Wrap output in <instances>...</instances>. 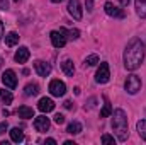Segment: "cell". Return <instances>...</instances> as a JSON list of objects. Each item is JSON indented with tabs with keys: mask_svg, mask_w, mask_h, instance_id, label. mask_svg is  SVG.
Wrapping results in <instances>:
<instances>
[{
	"mask_svg": "<svg viewBox=\"0 0 146 145\" xmlns=\"http://www.w3.org/2000/svg\"><path fill=\"white\" fill-rule=\"evenodd\" d=\"M145 60V43L138 38L131 39L124 50V67L127 70H136Z\"/></svg>",
	"mask_w": 146,
	"mask_h": 145,
	"instance_id": "1",
	"label": "cell"
},
{
	"mask_svg": "<svg viewBox=\"0 0 146 145\" xmlns=\"http://www.w3.org/2000/svg\"><path fill=\"white\" fill-rule=\"evenodd\" d=\"M112 130L117 137L119 142H126L129 137V130H127V116L122 109H115L112 111Z\"/></svg>",
	"mask_w": 146,
	"mask_h": 145,
	"instance_id": "2",
	"label": "cell"
},
{
	"mask_svg": "<svg viewBox=\"0 0 146 145\" xmlns=\"http://www.w3.org/2000/svg\"><path fill=\"white\" fill-rule=\"evenodd\" d=\"M124 87H126V92H129V94H136L139 89H141V79L138 77V75H129L127 79H126V82H124Z\"/></svg>",
	"mask_w": 146,
	"mask_h": 145,
	"instance_id": "3",
	"label": "cell"
},
{
	"mask_svg": "<svg viewBox=\"0 0 146 145\" xmlns=\"http://www.w3.org/2000/svg\"><path fill=\"white\" fill-rule=\"evenodd\" d=\"M110 79V70H109V63H100L99 70L95 73V82L97 84H107Z\"/></svg>",
	"mask_w": 146,
	"mask_h": 145,
	"instance_id": "4",
	"label": "cell"
},
{
	"mask_svg": "<svg viewBox=\"0 0 146 145\" xmlns=\"http://www.w3.org/2000/svg\"><path fill=\"white\" fill-rule=\"evenodd\" d=\"M49 92H51L53 96H56V97L65 96V92H66V85H65V82H61V80H58V79L51 80V82H49Z\"/></svg>",
	"mask_w": 146,
	"mask_h": 145,
	"instance_id": "5",
	"label": "cell"
},
{
	"mask_svg": "<svg viewBox=\"0 0 146 145\" xmlns=\"http://www.w3.org/2000/svg\"><path fill=\"white\" fill-rule=\"evenodd\" d=\"M104 10H106V14H107V15H110V17H115V19H124V17H126L124 10H122V9H119V7H115L112 2H106Z\"/></svg>",
	"mask_w": 146,
	"mask_h": 145,
	"instance_id": "6",
	"label": "cell"
},
{
	"mask_svg": "<svg viewBox=\"0 0 146 145\" xmlns=\"http://www.w3.org/2000/svg\"><path fill=\"white\" fill-rule=\"evenodd\" d=\"M2 82H3L5 87L15 89L17 87V75H15V72L14 70H5L3 75H2Z\"/></svg>",
	"mask_w": 146,
	"mask_h": 145,
	"instance_id": "7",
	"label": "cell"
},
{
	"mask_svg": "<svg viewBox=\"0 0 146 145\" xmlns=\"http://www.w3.org/2000/svg\"><path fill=\"white\" fill-rule=\"evenodd\" d=\"M68 12H70V15H73V19H76V21L82 19L83 12H82L80 0H70V2H68Z\"/></svg>",
	"mask_w": 146,
	"mask_h": 145,
	"instance_id": "8",
	"label": "cell"
},
{
	"mask_svg": "<svg viewBox=\"0 0 146 145\" xmlns=\"http://www.w3.org/2000/svg\"><path fill=\"white\" fill-rule=\"evenodd\" d=\"M49 126H51V123H49V119L46 116H37L36 119H34V128H36V132H39V133L48 132Z\"/></svg>",
	"mask_w": 146,
	"mask_h": 145,
	"instance_id": "9",
	"label": "cell"
},
{
	"mask_svg": "<svg viewBox=\"0 0 146 145\" xmlns=\"http://www.w3.org/2000/svg\"><path fill=\"white\" fill-rule=\"evenodd\" d=\"M49 38H51V43H53L54 48H63L66 44V38L63 36V33H60V31H53L49 34Z\"/></svg>",
	"mask_w": 146,
	"mask_h": 145,
	"instance_id": "10",
	"label": "cell"
},
{
	"mask_svg": "<svg viewBox=\"0 0 146 145\" xmlns=\"http://www.w3.org/2000/svg\"><path fill=\"white\" fill-rule=\"evenodd\" d=\"M34 68H36L37 75H41V77H48L51 73V65L46 63V62H42V60H37L36 63H34Z\"/></svg>",
	"mask_w": 146,
	"mask_h": 145,
	"instance_id": "11",
	"label": "cell"
},
{
	"mask_svg": "<svg viewBox=\"0 0 146 145\" xmlns=\"http://www.w3.org/2000/svg\"><path fill=\"white\" fill-rule=\"evenodd\" d=\"M37 108H39L41 113H51V111L54 109V103H53V99H49V97H41L39 103H37Z\"/></svg>",
	"mask_w": 146,
	"mask_h": 145,
	"instance_id": "12",
	"label": "cell"
},
{
	"mask_svg": "<svg viewBox=\"0 0 146 145\" xmlns=\"http://www.w3.org/2000/svg\"><path fill=\"white\" fill-rule=\"evenodd\" d=\"M29 56H31V53H29V50L26 48V46H21L17 51H15V62L17 63H26L27 60H29Z\"/></svg>",
	"mask_w": 146,
	"mask_h": 145,
	"instance_id": "13",
	"label": "cell"
},
{
	"mask_svg": "<svg viewBox=\"0 0 146 145\" xmlns=\"http://www.w3.org/2000/svg\"><path fill=\"white\" fill-rule=\"evenodd\" d=\"M10 138H12V142L21 144V142H24V132L21 128H12L10 130Z\"/></svg>",
	"mask_w": 146,
	"mask_h": 145,
	"instance_id": "14",
	"label": "cell"
},
{
	"mask_svg": "<svg viewBox=\"0 0 146 145\" xmlns=\"http://www.w3.org/2000/svg\"><path fill=\"white\" fill-rule=\"evenodd\" d=\"M17 114H19V118H24V119L34 118V111H33V108H29V106H21L19 111H17Z\"/></svg>",
	"mask_w": 146,
	"mask_h": 145,
	"instance_id": "15",
	"label": "cell"
},
{
	"mask_svg": "<svg viewBox=\"0 0 146 145\" xmlns=\"http://www.w3.org/2000/svg\"><path fill=\"white\" fill-rule=\"evenodd\" d=\"M134 7H136V14L139 17H146V0H134Z\"/></svg>",
	"mask_w": 146,
	"mask_h": 145,
	"instance_id": "16",
	"label": "cell"
},
{
	"mask_svg": "<svg viewBox=\"0 0 146 145\" xmlns=\"http://www.w3.org/2000/svg\"><path fill=\"white\" fill-rule=\"evenodd\" d=\"M60 33H63V36L66 38V41H68V39L75 41V39H78V38H80V31H78V29H72V31H68V29L61 28V29H60Z\"/></svg>",
	"mask_w": 146,
	"mask_h": 145,
	"instance_id": "17",
	"label": "cell"
},
{
	"mask_svg": "<svg viewBox=\"0 0 146 145\" xmlns=\"http://www.w3.org/2000/svg\"><path fill=\"white\" fill-rule=\"evenodd\" d=\"M61 68H63V72L66 73L68 77H73V73H75V65H73L72 60H65V62L61 63Z\"/></svg>",
	"mask_w": 146,
	"mask_h": 145,
	"instance_id": "18",
	"label": "cell"
},
{
	"mask_svg": "<svg viewBox=\"0 0 146 145\" xmlns=\"http://www.w3.org/2000/svg\"><path fill=\"white\" fill-rule=\"evenodd\" d=\"M17 43H19V34H17V33L12 31V33H9V34L5 36V44H7V46H15Z\"/></svg>",
	"mask_w": 146,
	"mask_h": 145,
	"instance_id": "19",
	"label": "cell"
},
{
	"mask_svg": "<svg viewBox=\"0 0 146 145\" xmlns=\"http://www.w3.org/2000/svg\"><path fill=\"white\" fill-rule=\"evenodd\" d=\"M110 114H112V106H110L109 99L104 97V108H102V111H100V118H107V116H110Z\"/></svg>",
	"mask_w": 146,
	"mask_h": 145,
	"instance_id": "20",
	"label": "cell"
},
{
	"mask_svg": "<svg viewBox=\"0 0 146 145\" xmlns=\"http://www.w3.org/2000/svg\"><path fill=\"white\" fill-rule=\"evenodd\" d=\"M66 132H68L70 135H78V133L82 132V125H80L78 121H72V123L68 125V128H66Z\"/></svg>",
	"mask_w": 146,
	"mask_h": 145,
	"instance_id": "21",
	"label": "cell"
},
{
	"mask_svg": "<svg viewBox=\"0 0 146 145\" xmlns=\"http://www.w3.org/2000/svg\"><path fill=\"white\" fill-rule=\"evenodd\" d=\"M0 101H2L3 104H10V103L14 101L12 92H10V91H0Z\"/></svg>",
	"mask_w": 146,
	"mask_h": 145,
	"instance_id": "22",
	"label": "cell"
},
{
	"mask_svg": "<svg viewBox=\"0 0 146 145\" xmlns=\"http://www.w3.org/2000/svg\"><path fill=\"white\" fill-rule=\"evenodd\" d=\"M136 128H138V133H139V137H141V138H143V140L146 142V119H141V121H138Z\"/></svg>",
	"mask_w": 146,
	"mask_h": 145,
	"instance_id": "23",
	"label": "cell"
},
{
	"mask_svg": "<svg viewBox=\"0 0 146 145\" xmlns=\"http://www.w3.org/2000/svg\"><path fill=\"white\" fill-rule=\"evenodd\" d=\"M37 92H39V87H37L36 84H27L26 89H24V94L26 96H36Z\"/></svg>",
	"mask_w": 146,
	"mask_h": 145,
	"instance_id": "24",
	"label": "cell"
},
{
	"mask_svg": "<svg viewBox=\"0 0 146 145\" xmlns=\"http://www.w3.org/2000/svg\"><path fill=\"white\" fill-rule=\"evenodd\" d=\"M99 63V56L97 55H90V56H87V60H85V67H94V65H97Z\"/></svg>",
	"mask_w": 146,
	"mask_h": 145,
	"instance_id": "25",
	"label": "cell"
},
{
	"mask_svg": "<svg viewBox=\"0 0 146 145\" xmlns=\"http://www.w3.org/2000/svg\"><path fill=\"white\" fill-rule=\"evenodd\" d=\"M100 142L102 144H115V140H114V137H110V135H102V138H100Z\"/></svg>",
	"mask_w": 146,
	"mask_h": 145,
	"instance_id": "26",
	"label": "cell"
},
{
	"mask_svg": "<svg viewBox=\"0 0 146 145\" xmlns=\"http://www.w3.org/2000/svg\"><path fill=\"white\" fill-rule=\"evenodd\" d=\"M54 123H56V125H63V123H65V116L60 114V113L54 114Z\"/></svg>",
	"mask_w": 146,
	"mask_h": 145,
	"instance_id": "27",
	"label": "cell"
},
{
	"mask_svg": "<svg viewBox=\"0 0 146 145\" xmlns=\"http://www.w3.org/2000/svg\"><path fill=\"white\" fill-rule=\"evenodd\" d=\"M7 128H9V125H7V121H3V123H0V135H2V133H5V132H7Z\"/></svg>",
	"mask_w": 146,
	"mask_h": 145,
	"instance_id": "28",
	"label": "cell"
},
{
	"mask_svg": "<svg viewBox=\"0 0 146 145\" xmlns=\"http://www.w3.org/2000/svg\"><path fill=\"white\" fill-rule=\"evenodd\" d=\"M85 5H87V10H88V12H92V9H94V2H92V0H87V2H85Z\"/></svg>",
	"mask_w": 146,
	"mask_h": 145,
	"instance_id": "29",
	"label": "cell"
},
{
	"mask_svg": "<svg viewBox=\"0 0 146 145\" xmlns=\"http://www.w3.org/2000/svg\"><path fill=\"white\" fill-rule=\"evenodd\" d=\"M0 9H2V10H7V9H9L7 0H0Z\"/></svg>",
	"mask_w": 146,
	"mask_h": 145,
	"instance_id": "30",
	"label": "cell"
},
{
	"mask_svg": "<svg viewBox=\"0 0 146 145\" xmlns=\"http://www.w3.org/2000/svg\"><path fill=\"white\" fill-rule=\"evenodd\" d=\"M2 38H3V22L0 21V41H2Z\"/></svg>",
	"mask_w": 146,
	"mask_h": 145,
	"instance_id": "31",
	"label": "cell"
},
{
	"mask_svg": "<svg viewBox=\"0 0 146 145\" xmlns=\"http://www.w3.org/2000/svg\"><path fill=\"white\" fill-rule=\"evenodd\" d=\"M119 3H121L122 7H127V5H129V0H119Z\"/></svg>",
	"mask_w": 146,
	"mask_h": 145,
	"instance_id": "32",
	"label": "cell"
},
{
	"mask_svg": "<svg viewBox=\"0 0 146 145\" xmlns=\"http://www.w3.org/2000/svg\"><path fill=\"white\" fill-rule=\"evenodd\" d=\"M46 144H49V145H54V144H56V140H54V138H48V140H46Z\"/></svg>",
	"mask_w": 146,
	"mask_h": 145,
	"instance_id": "33",
	"label": "cell"
},
{
	"mask_svg": "<svg viewBox=\"0 0 146 145\" xmlns=\"http://www.w3.org/2000/svg\"><path fill=\"white\" fill-rule=\"evenodd\" d=\"M65 108H66V109H72V101H66V103H65Z\"/></svg>",
	"mask_w": 146,
	"mask_h": 145,
	"instance_id": "34",
	"label": "cell"
},
{
	"mask_svg": "<svg viewBox=\"0 0 146 145\" xmlns=\"http://www.w3.org/2000/svg\"><path fill=\"white\" fill-rule=\"evenodd\" d=\"M65 145H75V142H72V140H66V142H65Z\"/></svg>",
	"mask_w": 146,
	"mask_h": 145,
	"instance_id": "35",
	"label": "cell"
},
{
	"mask_svg": "<svg viewBox=\"0 0 146 145\" xmlns=\"http://www.w3.org/2000/svg\"><path fill=\"white\" fill-rule=\"evenodd\" d=\"M53 3H60V2H63V0H51Z\"/></svg>",
	"mask_w": 146,
	"mask_h": 145,
	"instance_id": "36",
	"label": "cell"
},
{
	"mask_svg": "<svg viewBox=\"0 0 146 145\" xmlns=\"http://www.w3.org/2000/svg\"><path fill=\"white\" fill-rule=\"evenodd\" d=\"M2 63H3V60H2V58H0V67H2Z\"/></svg>",
	"mask_w": 146,
	"mask_h": 145,
	"instance_id": "37",
	"label": "cell"
},
{
	"mask_svg": "<svg viewBox=\"0 0 146 145\" xmlns=\"http://www.w3.org/2000/svg\"><path fill=\"white\" fill-rule=\"evenodd\" d=\"M14 2H19V0H14Z\"/></svg>",
	"mask_w": 146,
	"mask_h": 145,
	"instance_id": "38",
	"label": "cell"
}]
</instances>
